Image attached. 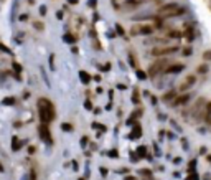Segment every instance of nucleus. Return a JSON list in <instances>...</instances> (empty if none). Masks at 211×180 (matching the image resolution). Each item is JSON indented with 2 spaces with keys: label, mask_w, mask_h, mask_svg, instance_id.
<instances>
[{
  "label": "nucleus",
  "mask_w": 211,
  "mask_h": 180,
  "mask_svg": "<svg viewBox=\"0 0 211 180\" xmlns=\"http://www.w3.org/2000/svg\"><path fill=\"white\" fill-rule=\"evenodd\" d=\"M188 99H190V94H181L180 97H177V99L173 101V104H175V106H178V104H185Z\"/></svg>",
  "instance_id": "f8f14e48"
},
{
  "label": "nucleus",
  "mask_w": 211,
  "mask_h": 180,
  "mask_svg": "<svg viewBox=\"0 0 211 180\" xmlns=\"http://www.w3.org/2000/svg\"><path fill=\"white\" fill-rule=\"evenodd\" d=\"M3 170H5V169H3V165H2V162H0V174H2V172Z\"/></svg>",
  "instance_id": "79ce46f5"
},
{
  "label": "nucleus",
  "mask_w": 211,
  "mask_h": 180,
  "mask_svg": "<svg viewBox=\"0 0 211 180\" xmlns=\"http://www.w3.org/2000/svg\"><path fill=\"white\" fill-rule=\"evenodd\" d=\"M209 162H211V157H209Z\"/></svg>",
  "instance_id": "a18cd8bd"
},
{
  "label": "nucleus",
  "mask_w": 211,
  "mask_h": 180,
  "mask_svg": "<svg viewBox=\"0 0 211 180\" xmlns=\"http://www.w3.org/2000/svg\"><path fill=\"white\" fill-rule=\"evenodd\" d=\"M124 180H135V178H134V177H125Z\"/></svg>",
  "instance_id": "37998d69"
},
{
  "label": "nucleus",
  "mask_w": 211,
  "mask_h": 180,
  "mask_svg": "<svg viewBox=\"0 0 211 180\" xmlns=\"http://www.w3.org/2000/svg\"><path fill=\"white\" fill-rule=\"evenodd\" d=\"M36 108H38V116H40V121L43 124H50V122L55 119L56 112H55V106L50 99L46 97H40L36 101Z\"/></svg>",
  "instance_id": "f257e3e1"
},
{
  "label": "nucleus",
  "mask_w": 211,
  "mask_h": 180,
  "mask_svg": "<svg viewBox=\"0 0 211 180\" xmlns=\"http://www.w3.org/2000/svg\"><path fill=\"white\" fill-rule=\"evenodd\" d=\"M183 55H185V56L191 55V48H185V50H183Z\"/></svg>",
  "instance_id": "72a5a7b5"
},
{
  "label": "nucleus",
  "mask_w": 211,
  "mask_h": 180,
  "mask_svg": "<svg viewBox=\"0 0 211 180\" xmlns=\"http://www.w3.org/2000/svg\"><path fill=\"white\" fill-rule=\"evenodd\" d=\"M167 68H168V60H158V61H155L153 64H150L148 75H150V76H157L160 71H165Z\"/></svg>",
  "instance_id": "7ed1b4c3"
},
{
  "label": "nucleus",
  "mask_w": 211,
  "mask_h": 180,
  "mask_svg": "<svg viewBox=\"0 0 211 180\" xmlns=\"http://www.w3.org/2000/svg\"><path fill=\"white\" fill-rule=\"evenodd\" d=\"M91 127H92V129L101 130V132H106V130H107V127H106V126H102V124H99V122H92Z\"/></svg>",
  "instance_id": "ddd939ff"
},
{
  "label": "nucleus",
  "mask_w": 211,
  "mask_h": 180,
  "mask_svg": "<svg viewBox=\"0 0 211 180\" xmlns=\"http://www.w3.org/2000/svg\"><path fill=\"white\" fill-rule=\"evenodd\" d=\"M116 30H117V33H119V35H124V28L120 25H116Z\"/></svg>",
  "instance_id": "7c9ffc66"
},
{
  "label": "nucleus",
  "mask_w": 211,
  "mask_h": 180,
  "mask_svg": "<svg viewBox=\"0 0 211 180\" xmlns=\"http://www.w3.org/2000/svg\"><path fill=\"white\" fill-rule=\"evenodd\" d=\"M167 35L170 36V38H180V36H181V31H178V30H170Z\"/></svg>",
  "instance_id": "f3484780"
},
{
  "label": "nucleus",
  "mask_w": 211,
  "mask_h": 180,
  "mask_svg": "<svg viewBox=\"0 0 211 180\" xmlns=\"http://www.w3.org/2000/svg\"><path fill=\"white\" fill-rule=\"evenodd\" d=\"M185 69V64L178 63V64H168V68L165 69V73H180Z\"/></svg>",
  "instance_id": "1a4fd4ad"
},
{
  "label": "nucleus",
  "mask_w": 211,
  "mask_h": 180,
  "mask_svg": "<svg viewBox=\"0 0 211 180\" xmlns=\"http://www.w3.org/2000/svg\"><path fill=\"white\" fill-rule=\"evenodd\" d=\"M30 97V93H23V99H28Z\"/></svg>",
  "instance_id": "58836bf2"
},
{
  "label": "nucleus",
  "mask_w": 211,
  "mask_h": 180,
  "mask_svg": "<svg viewBox=\"0 0 211 180\" xmlns=\"http://www.w3.org/2000/svg\"><path fill=\"white\" fill-rule=\"evenodd\" d=\"M0 50H2V51H5V53H10V50H9L7 46H3V45H0Z\"/></svg>",
  "instance_id": "c9c22d12"
},
{
  "label": "nucleus",
  "mask_w": 211,
  "mask_h": 180,
  "mask_svg": "<svg viewBox=\"0 0 211 180\" xmlns=\"http://www.w3.org/2000/svg\"><path fill=\"white\" fill-rule=\"evenodd\" d=\"M28 180H36V169L35 167L30 170V174H28Z\"/></svg>",
  "instance_id": "aec40b11"
},
{
  "label": "nucleus",
  "mask_w": 211,
  "mask_h": 180,
  "mask_svg": "<svg viewBox=\"0 0 211 180\" xmlns=\"http://www.w3.org/2000/svg\"><path fill=\"white\" fill-rule=\"evenodd\" d=\"M183 13V9L178 7V3L172 2V3H165L158 9V15H162L163 18H168V17H177V15Z\"/></svg>",
  "instance_id": "f03ea898"
},
{
  "label": "nucleus",
  "mask_w": 211,
  "mask_h": 180,
  "mask_svg": "<svg viewBox=\"0 0 211 180\" xmlns=\"http://www.w3.org/2000/svg\"><path fill=\"white\" fill-rule=\"evenodd\" d=\"M70 3H71V5H76V3H78V0H70Z\"/></svg>",
  "instance_id": "a19ab883"
},
{
  "label": "nucleus",
  "mask_w": 211,
  "mask_h": 180,
  "mask_svg": "<svg viewBox=\"0 0 211 180\" xmlns=\"http://www.w3.org/2000/svg\"><path fill=\"white\" fill-rule=\"evenodd\" d=\"M23 145H25V141H18L17 136L12 137V150H13V152H18Z\"/></svg>",
  "instance_id": "0eeeda50"
},
{
  "label": "nucleus",
  "mask_w": 211,
  "mask_h": 180,
  "mask_svg": "<svg viewBox=\"0 0 211 180\" xmlns=\"http://www.w3.org/2000/svg\"><path fill=\"white\" fill-rule=\"evenodd\" d=\"M40 12H41V15H45V13H46V9H45V7H41V9H40Z\"/></svg>",
  "instance_id": "ea45409f"
},
{
  "label": "nucleus",
  "mask_w": 211,
  "mask_h": 180,
  "mask_svg": "<svg viewBox=\"0 0 211 180\" xmlns=\"http://www.w3.org/2000/svg\"><path fill=\"white\" fill-rule=\"evenodd\" d=\"M36 152V147L35 145H30V147H28V154H35Z\"/></svg>",
  "instance_id": "473e14b6"
},
{
  "label": "nucleus",
  "mask_w": 211,
  "mask_h": 180,
  "mask_svg": "<svg viewBox=\"0 0 211 180\" xmlns=\"http://www.w3.org/2000/svg\"><path fill=\"white\" fill-rule=\"evenodd\" d=\"M84 108H86L88 109V111H92V103H91V101H86V103H84Z\"/></svg>",
  "instance_id": "b1692460"
},
{
  "label": "nucleus",
  "mask_w": 211,
  "mask_h": 180,
  "mask_svg": "<svg viewBox=\"0 0 211 180\" xmlns=\"http://www.w3.org/2000/svg\"><path fill=\"white\" fill-rule=\"evenodd\" d=\"M139 174H142V175H145V177H148V175L152 174V172H150V170H145V169H142V170L139 172Z\"/></svg>",
  "instance_id": "2f4dec72"
},
{
  "label": "nucleus",
  "mask_w": 211,
  "mask_h": 180,
  "mask_svg": "<svg viewBox=\"0 0 211 180\" xmlns=\"http://www.w3.org/2000/svg\"><path fill=\"white\" fill-rule=\"evenodd\" d=\"M33 27L36 28V30H43V28H45V25H43V23H40V22H35Z\"/></svg>",
  "instance_id": "393cba45"
},
{
  "label": "nucleus",
  "mask_w": 211,
  "mask_h": 180,
  "mask_svg": "<svg viewBox=\"0 0 211 180\" xmlns=\"http://www.w3.org/2000/svg\"><path fill=\"white\" fill-rule=\"evenodd\" d=\"M173 97H175V91H170V93H167V94L163 96V101H172Z\"/></svg>",
  "instance_id": "6ab92c4d"
},
{
  "label": "nucleus",
  "mask_w": 211,
  "mask_h": 180,
  "mask_svg": "<svg viewBox=\"0 0 211 180\" xmlns=\"http://www.w3.org/2000/svg\"><path fill=\"white\" fill-rule=\"evenodd\" d=\"M185 36L188 40H191L193 38V28H186V31H185Z\"/></svg>",
  "instance_id": "412c9836"
},
{
  "label": "nucleus",
  "mask_w": 211,
  "mask_h": 180,
  "mask_svg": "<svg viewBox=\"0 0 211 180\" xmlns=\"http://www.w3.org/2000/svg\"><path fill=\"white\" fill-rule=\"evenodd\" d=\"M78 180H84V178H78Z\"/></svg>",
  "instance_id": "c03bdc74"
},
{
  "label": "nucleus",
  "mask_w": 211,
  "mask_h": 180,
  "mask_svg": "<svg viewBox=\"0 0 211 180\" xmlns=\"http://www.w3.org/2000/svg\"><path fill=\"white\" fill-rule=\"evenodd\" d=\"M137 155H139V157H145V155H147V147L140 145L139 149H137Z\"/></svg>",
  "instance_id": "a211bd4d"
},
{
  "label": "nucleus",
  "mask_w": 211,
  "mask_h": 180,
  "mask_svg": "<svg viewBox=\"0 0 211 180\" xmlns=\"http://www.w3.org/2000/svg\"><path fill=\"white\" fill-rule=\"evenodd\" d=\"M125 7H127V9H135V7H139V0H127Z\"/></svg>",
  "instance_id": "2eb2a0df"
},
{
  "label": "nucleus",
  "mask_w": 211,
  "mask_h": 180,
  "mask_svg": "<svg viewBox=\"0 0 211 180\" xmlns=\"http://www.w3.org/2000/svg\"><path fill=\"white\" fill-rule=\"evenodd\" d=\"M206 71H208V66H206V64H205V66L201 64V66L198 68V73H206Z\"/></svg>",
  "instance_id": "c756f323"
},
{
  "label": "nucleus",
  "mask_w": 211,
  "mask_h": 180,
  "mask_svg": "<svg viewBox=\"0 0 211 180\" xmlns=\"http://www.w3.org/2000/svg\"><path fill=\"white\" fill-rule=\"evenodd\" d=\"M79 78H81V83L83 84H89L92 79V76L89 75V73H86L84 69H79Z\"/></svg>",
  "instance_id": "9d476101"
},
{
  "label": "nucleus",
  "mask_w": 211,
  "mask_h": 180,
  "mask_svg": "<svg viewBox=\"0 0 211 180\" xmlns=\"http://www.w3.org/2000/svg\"><path fill=\"white\" fill-rule=\"evenodd\" d=\"M50 66H51V69H55V55L50 56Z\"/></svg>",
  "instance_id": "c85d7f7f"
},
{
  "label": "nucleus",
  "mask_w": 211,
  "mask_h": 180,
  "mask_svg": "<svg viewBox=\"0 0 211 180\" xmlns=\"http://www.w3.org/2000/svg\"><path fill=\"white\" fill-rule=\"evenodd\" d=\"M140 136H142V129H140L139 124H135V126H134V129H132V132L129 134V137H131V139H139Z\"/></svg>",
  "instance_id": "9b49d317"
},
{
  "label": "nucleus",
  "mask_w": 211,
  "mask_h": 180,
  "mask_svg": "<svg viewBox=\"0 0 211 180\" xmlns=\"http://www.w3.org/2000/svg\"><path fill=\"white\" fill-rule=\"evenodd\" d=\"M12 66H13V69H15V73H22V64H18V63H12Z\"/></svg>",
  "instance_id": "5701e85b"
},
{
  "label": "nucleus",
  "mask_w": 211,
  "mask_h": 180,
  "mask_svg": "<svg viewBox=\"0 0 211 180\" xmlns=\"http://www.w3.org/2000/svg\"><path fill=\"white\" fill-rule=\"evenodd\" d=\"M2 104H3V106H13V104H15V97H13V96L5 97V99L2 101Z\"/></svg>",
  "instance_id": "4468645a"
},
{
  "label": "nucleus",
  "mask_w": 211,
  "mask_h": 180,
  "mask_svg": "<svg viewBox=\"0 0 211 180\" xmlns=\"http://www.w3.org/2000/svg\"><path fill=\"white\" fill-rule=\"evenodd\" d=\"M107 155H109V157H117V155H119V152H117V150L114 149V150H109Z\"/></svg>",
  "instance_id": "bb28decb"
},
{
  "label": "nucleus",
  "mask_w": 211,
  "mask_h": 180,
  "mask_svg": "<svg viewBox=\"0 0 211 180\" xmlns=\"http://www.w3.org/2000/svg\"><path fill=\"white\" fill-rule=\"evenodd\" d=\"M178 51V46H157L152 50L153 56H167V55H173Z\"/></svg>",
  "instance_id": "39448f33"
},
{
  "label": "nucleus",
  "mask_w": 211,
  "mask_h": 180,
  "mask_svg": "<svg viewBox=\"0 0 211 180\" xmlns=\"http://www.w3.org/2000/svg\"><path fill=\"white\" fill-rule=\"evenodd\" d=\"M195 81H196V78H195V76H188V78H186V79L183 81V84H181L178 89H180V91H186L188 88H191V86L195 84Z\"/></svg>",
  "instance_id": "6e6552de"
},
{
  "label": "nucleus",
  "mask_w": 211,
  "mask_h": 180,
  "mask_svg": "<svg viewBox=\"0 0 211 180\" xmlns=\"http://www.w3.org/2000/svg\"><path fill=\"white\" fill-rule=\"evenodd\" d=\"M81 145H83V147L88 145V137H83V139H81Z\"/></svg>",
  "instance_id": "f704fd0d"
},
{
  "label": "nucleus",
  "mask_w": 211,
  "mask_h": 180,
  "mask_svg": "<svg viewBox=\"0 0 211 180\" xmlns=\"http://www.w3.org/2000/svg\"><path fill=\"white\" fill-rule=\"evenodd\" d=\"M99 172H101V175H102V177H106V175L109 174V170L104 169V167H99Z\"/></svg>",
  "instance_id": "cd10ccee"
},
{
  "label": "nucleus",
  "mask_w": 211,
  "mask_h": 180,
  "mask_svg": "<svg viewBox=\"0 0 211 180\" xmlns=\"http://www.w3.org/2000/svg\"><path fill=\"white\" fill-rule=\"evenodd\" d=\"M63 38H64V42H66V43H76V36H73L71 33H66Z\"/></svg>",
  "instance_id": "dca6fc26"
},
{
  "label": "nucleus",
  "mask_w": 211,
  "mask_h": 180,
  "mask_svg": "<svg viewBox=\"0 0 211 180\" xmlns=\"http://www.w3.org/2000/svg\"><path fill=\"white\" fill-rule=\"evenodd\" d=\"M38 134H40V139H41L46 145H53V137H51L50 129H48V124H43L41 122L38 127Z\"/></svg>",
  "instance_id": "20e7f679"
},
{
  "label": "nucleus",
  "mask_w": 211,
  "mask_h": 180,
  "mask_svg": "<svg viewBox=\"0 0 211 180\" xmlns=\"http://www.w3.org/2000/svg\"><path fill=\"white\" fill-rule=\"evenodd\" d=\"M73 169L78 170V160H73Z\"/></svg>",
  "instance_id": "e433bc0d"
},
{
  "label": "nucleus",
  "mask_w": 211,
  "mask_h": 180,
  "mask_svg": "<svg viewBox=\"0 0 211 180\" xmlns=\"http://www.w3.org/2000/svg\"><path fill=\"white\" fill-rule=\"evenodd\" d=\"M61 129H63V130H68V132H70V130H73V126H71V124H68V122H63V124H61Z\"/></svg>",
  "instance_id": "4be33fe9"
},
{
  "label": "nucleus",
  "mask_w": 211,
  "mask_h": 180,
  "mask_svg": "<svg viewBox=\"0 0 211 180\" xmlns=\"http://www.w3.org/2000/svg\"><path fill=\"white\" fill-rule=\"evenodd\" d=\"M150 33H153L152 25H139L132 28V35H150Z\"/></svg>",
  "instance_id": "423d86ee"
},
{
  "label": "nucleus",
  "mask_w": 211,
  "mask_h": 180,
  "mask_svg": "<svg viewBox=\"0 0 211 180\" xmlns=\"http://www.w3.org/2000/svg\"><path fill=\"white\" fill-rule=\"evenodd\" d=\"M137 76H139L140 79H145V78H147V75H145L144 71H140V69H137Z\"/></svg>",
  "instance_id": "a878e982"
},
{
  "label": "nucleus",
  "mask_w": 211,
  "mask_h": 180,
  "mask_svg": "<svg viewBox=\"0 0 211 180\" xmlns=\"http://www.w3.org/2000/svg\"><path fill=\"white\" fill-rule=\"evenodd\" d=\"M89 7H96V0H89Z\"/></svg>",
  "instance_id": "4c0bfd02"
}]
</instances>
